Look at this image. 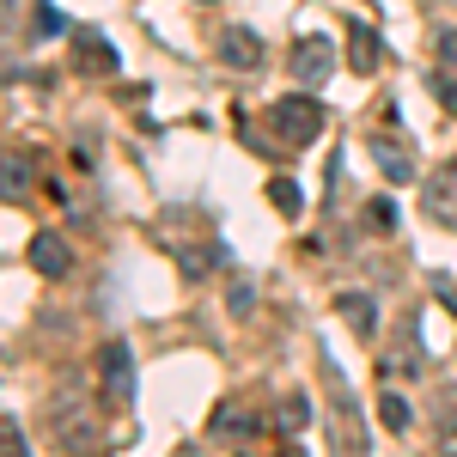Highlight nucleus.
<instances>
[{
  "instance_id": "f257e3e1",
  "label": "nucleus",
  "mask_w": 457,
  "mask_h": 457,
  "mask_svg": "<svg viewBox=\"0 0 457 457\" xmlns=\"http://www.w3.org/2000/svg\"><path fill=\"white\" fill-rule=\"evenodd\" d=\"M269 129H275L287 146H305V141L323 135V104L305 98V92H293V98H281V104H269Z\"/></svg>"
},
{
  "instance_id": "f03ea898",
  "label": "nucleus",
  "mask_w": 457,
  "mask_h": 457,
  "mask_svg": "<svg viewBox=\"0 0 457 457\" xmlns=\"http://www.w3.org/2000/svg\"><path fill=\"white\" fill-rule=\"evenodd\" d=\"M98 378H104V403H129L135 396V348L129 342H110L98 353Z\"/></svg>"
},
{
  "instance_id": "7ed1b4c3",
  "label": "nucleus",
  "mask_w": 457,
  "mask_h": 457,
  "mask_svg": "<svg viewBox=\"0 0 457 457\" xmlns=\"http://www.w3.org/2000/svg\"><path fill=\"white\" fill-rule=\"evenodd\" d=\"M336 73V43L329 37H305L299 49H293V79L299 86H323Z\"/></svg>"
},
{
  "instance_id": "20e7f679",
  "label": "nucleus",
  "mask_w": 457,
  "mask_h": 457,
  "mask_svg": "<svg viewBox=\"0 0 457 457\" xmlns=\"http://www.w3.org/2000/svg\"><path fill=\"white\" fill-rule=\"evenodd\" d=\"M31 269L43 275V281H68L73 275V250L62 232H37L31 238Z\"/></svg>"
},
{
  "instance_id": "39448f33",
  "label": "nucleus",
  "mask_w": 457,
  "mask_h": 457,
  "mask_svg": "<svg viewBox=\"0 0 457 457\" xmlns=\"http://www.w3.org/2000/svg\"><path fill=\"white\" fill-rule=\"evenodd\" d=\"M213 49H220V62H226V68H238V73L262 68V37H256V31H245V25H226Z\"/></svg>"
},
{
  "instance_id": "423d86ee",
  "label": "nucleus",
  "mask_w": 457,
  "mask_h": 457,
  "mask_svg": "<svg viewBox=\"0 0 457 457\" xmlns=\"http://www.w3.org/2000/svg\"><path fill=\"white\" fill-rule=\"evenodd\" d=\"M372 153H378V165H385L390 183H415V153H409V146H396V141H385V135H372Z\"/></svg>"
},
{
  "instance_id": "0eeeda50",
  "label": "nucleus",
  "mask_w": 457,
  "mask_h": 457,
  "mask_svg": "<svg viewBox=\"0 0 457 457\" xmlns=\"http://www.w3.org/2000/svg\"><path fill=\"white\" fill-rule=\"evenodd\" d=\"M348 55H353V68H360V73L385 68V43L366 31V25H348Z\"/></svg>"
},
{
  "instance_id": "6e6552de",
  "label": "nucleus",
  "mask_w": 457,
  "mask_h": 457,
  "mask_svg": "<svg viewBox=\"0 0 457 457\" xmlns=\"http://www.w3.org/2000/svg\"><path fill=\"white\" fill-rule=\"evenodd\" d=\"M73 55H79V68H92V73L116 68V55H110V43L98 31H73Z\"/></svg>"
},
{
  "instance_id": "1a4fd4ad",
  "label": "nucleus",
  "mask_w": 457,
  "mask_h": 457,
  "mask_svg": "<svg viewBox=\"0 0 457 457\" xmlns=\"http://www.w3.org/2000/svg\"><path fill=\"white\" fill-rule=\"evenodd\" d=\"M336 305H342V317H348L360 336H372V329H378V299H372V293H342Z\"/></svg>"
},
{
  "instance_id": "9d476101",
  "label": "nucleus",
  "mask_w": 457,
  "mask_h": 457,
  "mask_svg": "<svg viewBox=\"0 0 457 457\" xmlns=\"http://www.w3.org/2000/svg\"><path fill=\"white\" fill-rule=\"evenodd\" d=\"M305 421H312V403L305 396H287L281 409H275V427L281 433H305Z\"/></svg>"
},
{
  "instance_id": "9b49d317",
  "label": "nucleus",
  "mask_w": 457,
  "mask_h": 457,
  "mask_svg": "<svg viewBox=\"0 0 457 457\" xmlns=\"http://www.w3.org/2000/svg\"><path fill=\"white\" fill-rule=\"evenodd\" d=\"M250 409H238V403H226V409H213V433H226V439H238V433H250Z\"/></svg>"
},
{
  "instance_id": "f8f14e48",
  "label": "nucleus",
  "mask_w": 457,
  "mask_h": 457,
  "mask_svg": "<svg viewBox=\"0 0 457 457\" xmlns=\"http://www.w3.org/2000/svg\"><path fill=\"white\" fill-rule=\"evenodd\" d=\"M31 189V159L25 153H6V202H19Z\"/></svg>"
},
{
  "instance_id": "ddd939ff",
  "label": "nucleus",
  "mask_w": 457,
  "mask_h": 457,
  "mask_svg": "<svg viewBox=\"0 0 457 457\" xmlns=\"http://www.w3.org/2000/svg\"><path fill=\"white\" fill-rule=\"evenodd\" d=\"M269 202H275L281 213H299L305 195H299V183H293V177H275V183H269Z\"/></svg>"
},
{
  "instance_id": "4468645a",
  "label": "nucleus",
  "mask_w": 457,
  "mask_h": 457,
  "mask_svg": "<svg viewBox=\"0 0 457 457\" xmlns=\"http://www.w3.org/2000/svg\"><path fill=\"white\" fill-rule=\"evenodd\" d=\"M378 415H385V427L390 433H409V403L390 390V396H378Z\"/></svg>"
},
{
  "instance_id": "2eb2a0df",
  "label": "nucleus",
  "mask_w": 457,
  "mask_h": 457,
  "mask_svg": "<svg viewBox=\"0 0 457 457\" xmlns=\"http://www.w3.org/2000/svg\"><path fill=\"white\" fill-rule=\"evenodd\" d=\"M366 226H372V232H390V226H396V202H390V195H372V202H366Z\"/></svg>"
},
{
  "instance_id": "dca6fc26",
  "label": "nucleus",
  "mask_w": 457,
  "mask_h": 457,
  "mask_svg": "<svg viewBox=\"0 0 457 457\" xmlns=\"http://www.w3.org/2000/svg\"><path fill=\"white\" fill-rule=\"evenodd\" d=\"M433 98L457 116V68H439V73H433Z\"/></svg>"
},
{
  "instance_id": "f3484780",
  "label": "nucleus",
  "mask_w": 457,
  "mask_h": 457,
  "mask_svg": "<svg viewBox=\"0 0 457 457\" xmlns=\"http://www.w3.org/2000/svg\"><path fill=\"white\" fill-rule=\"evenodd\" d=\"M232 312H238V317L256 312V281H250V275H238V281H232Z\"/></svg>"
},
{
  "instance_id": "a211bd4d",
  "label": "nucleus",
  "mask_w": 457,
  "mask_h": 457,
  "mask_svg": "<svg viewBox=\"0 0 457 457\" xmlns=\"http://www.w3.org/2000/svg\"><path fill=\"white\" fill-rule=\"evenodd\" d=\"M208 269H213V250H183V275L189 281H202Z\"/></svg>"
},
{
  "instance_id": "6ab92c4d",
  "label": "nucleus",
  "mask_w": 457,
  "mask_h": 457,
  "mask_svg": "<svg viewBox=\"0 0 457 457\" xmlns=\"http://www.w3.org/2000/svg\"><path fill=\"white\" fill-rule=\"evenodd\" d=\"M62 31V12L55 6H37V37H55Z\"/></svg>"
},
{
  "instance_id": "aec40b11",
  "label": "nucleus",
  "mask_w": 457,
  "mask_h": 457,
  "mask_svg": "<svg viewBox=\"0 0 457 457\" xmlns=\"http://www.w3.org/2000/svg\"><path fill=\"white\" fill-rule=\"evenodd\" d=\"M0 439H6V452H12V457L25 452V439H19V421H12V415H6V421H0Z\"/></svg>"
},
{
  "instance_id": "412c9836",
  "label": "nucleus",
  "mask_w": 457,
  "mask_h": 457,
  "mask_svg": "<svg viewBox=\"0 0 457 457\" xmlns=\"http://www.w3.org/2000/svg\"><path fill=\"white\" fill-rule=\"evenodd\" d=\"M439 62H445V68H457V31L439 37Z\"/></svg>"
}]
</instances>
